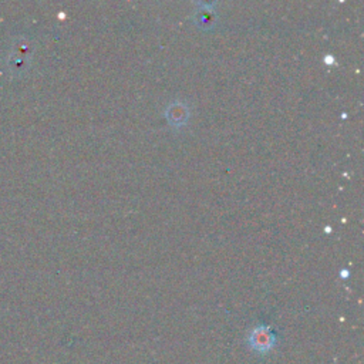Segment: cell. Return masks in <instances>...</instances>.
I'll return each mask as SVG.
<instances>
[{"label": "cell", "mask_w": 364, "mask_h": 364, "mask_svg": "<svg viewBox=\"0 0 364 364\" xmlns=\"http://www.w3.org/2000/svg\"><path fill=\"white\" fill-rule=\"evenodd\" d=\"M188 117V111L185 109L184 104H174L170 107L168 110V118H170V123L179 126V124H184L185 123V118Z\"/></svg>", "instance_id": "1"}, {"label": "cell", "mask_w": 364, "mask_h": 364, "mask_svg": "<svg viewBox=\"0 0 364 364\" xmlns=\"http://www.w3.org/2000/svg\"><path fill=\"white\" fill-rule=\"evenodd\" d=\"M271 337H272V336H271L265 329H258V330H255V333H253V339L256 340L255 343H256L258 349H260L262 345H264V346H268V345H269Z\"/></svg>", "instance_id": "2"}]
</instances>
